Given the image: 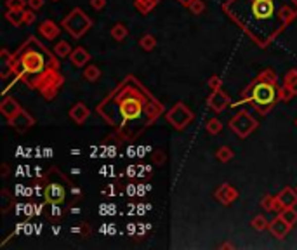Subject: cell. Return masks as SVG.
<instances>
[{
  "label": "cell",
  "mask_w": 297,
  "mask_h": 250,
  "mask_svg": "<svg viewBox=\"0 0 297 250\" xmlns=\"http://www.w3.org/2000/svg\"><path fill=\"white\" fill-rule=\"evenodd\" d=\"M193 118H195L193 111H191L184 102H176V104L165 113V120L176 131H184Z\"/></svg>",
  "instance_id": "52a82bcc"
},
{
  "label": "cell",
  "mask_w": 297,
  "mask_h": 250,
  "mask_svg": "<svg viewBox=\"0 0 297 250\" xmlns=\"http://www.w3.org/2000/svg\"><path fill=\"white\" fill-rule=\"evenodd\" d=\"M28 7L33 11H40L44 7V0H28Z\"/></svg>",
  "instance_id": "74e56055"
},
{
  "label": "cell",
  "mask_w": 297,
  "mask_h": 250,
  "mask_svg": "<svg viewBox=\"0 0 297 250\" xmlns=\"http://www.w3.org/2000/svg\"><path fill=\"white\" fill-rule=\"evenodd\" d=\"M219 249H233V245H231V243H228V242H224V243H221V245H219Z\"/></svg>",
  "instance_id": "b9f144b4"
},
{
  "label": "cell",
  "mask_w": 297,
  "mask_h": 250,
  "mask_svg": "<svg viewBox=\"0 0 297 250\" xmlns=\"http://www.w3.org/2000/svg\"><path fill=\"white\" fill-rule=\"evenodd\" d=\"M7 122H9V125L18 132V134H25L28 129H32L33 125H35V118H33L26 109H21L14 118L7 120Z\"/></svg>",
  "instance_id": "9c48e42d"
},
{
  "label": "cell",
  "mask_w": 297,
  "mask_h": 250,
  "mask_svg": "<svg viewBox=\"0 0 297 250\" xmlns=\"http://www.w3.org/2000/svg\"><path fill=\"white\" fill-rule=\"evenodd\" d=\"M207 85H209L210 91H219L223 87V78L217 77V75H212V77L207 80Z\"/></svg>",
  "instance_id": "1f68e13d"
},
{
  "label": "cell",
  "mask_w": 297,
  "mask_h": 250,
  "mask_svg": "<svg viewBox=\"0 0 297 250\" xmlns=\"http://www.w3.org/2000/svg\"><path fill=\"white\" fill-rule=\"evenodd\" d=\"M82 75H84V78L87 82H96V80H99V78H101V70H99L98 66H94V64H89Z\"/></svg>",
  "instance_id": "83f0119b"
},
{
  "label": "cell",
  "mask_w": 297,
  "mask_h": 250,
  "mask_svg": "<svg viewBox=\"0 0 297 250\" xmlns=\"http://www.w3.org/2000/svg\"><path fill=\"white\" fill-rule=\"evenodd\" d=\"M12 59V54L9 52L7 49H2L0 50V63H9Z\"/></svg>",
  "instance_id": "f35d334b"
},
{
  "label": "cell",
  "mask_w": 297,
  "mask_h": 250,
  "mask_svg": "<svg viewBox=\"0 0 297 250\" xmlns=\"http://www.w3.org/2000/svg\"><path fill=\"white\" fill-rule=\"evenodd\" d=\"M276 197H278V201L282 203L283 208L296 207V205H297V190H294V188H290V186L283 188V190L280 191Z\"/></svg>",
  "instance_id": "2e32d148"
},
{
  "label": "cell",
  "mask_w": 297,
  "mask_h": 250,
  "mask_svg": "<svg viewBox=\"0 0 297 250\" xmlns=\"http://www.w3.org/2000/svg\"><path fill=\"white\" fill-rule=\"evenodd\" d=\"M278 101V77L271 68H266V70L259 71L257 77L244 89L240 102H248L255 111H259L261 115H268Z\"/></svg>",
  "instance_id": "277c9868"
},
{
  "label": "cell",
  "mask_w": 297,
  "mask_h": 250,
  "mask_svg": "<svg viewBox=\"0 0 297 250\" xmlns=\"http://www.w3.org/2000/svg\"><path fill=\"white\" fill-rule=\"evenodd\" d=\"M230 104H231V98L223 91V89L212 91V94H210L209 99H207V106H209L210 109H214L216 113H223Z\"/></svg>",
  "instance_id": "30bf717a"
},
{
  "label": "cell",
  "mask_w": 297,
  "mask_h": 250,
  "mask_svg": "<svg viewBox=\"0 0 297 250\" xmlns=\"http://www.w3.org/2000/svg\"><path fill=\"white\" fill-rule=\"evenodd\" d=\"M139 46H141V49H145L146 52H151L156 47V39L151 33H146V35H143L141 40H139Z\"/></svg>",
  "instance_id": "484cf974"
},
{
  "label": "cell",
  "mask_w": 297,
  "mask_h": 250,
  "mask_svg": "<svg viewBox=\"0 0 297 250\" xmlns=\"http://www.w3.org/2000/svg\"><path fill=\"white\" fill-rule=\"evenodd\" d=\"M70 61L77 68H84V64H87L89 61H91V54H89V50L84 49V47H75L70 54Z\"/></svg>",
  "instance_id": "e0dca14e"
},
{
  "label": "cell",
  "mask_w": 297,
  "mask_h": 250,
  "mask_svg": "<svg viewBox=\"0 0 297 250\" xmlns=\"http://www.w3.org/2000/svg\"><path fill=\"white\" fill-rule=\"evenodd\" d=\"M223 12L261 49L297 18V0H226Z\"/></svg>",
  "instance_id": "7a4b0ae2"
},
{
  "label": "cell",
  "mask_w": 297,
  "mask_h": 250,
  "mask_svg": "<svg viewBox=\"0 0 297 250\" xmlns=\"http://www.w3.org/2000/svg\"><path fill=\"white\" fill-rule=\"evenodd\" d=\"M294 96H296V94H294L290 89H287L285 85H280V101H282V102H289L290 99L294 98Z\"/></svg>",
  "instance_id": "836d02e7"
},
{
  "label": "cell",
  "mask_w": 297,
  "mask_h": 250,
  "mask_svg": "<svg viewBox=\"0 0 297 250\" xmlns=\"http://www.w3.org/2000/svg\"><path fill=\"white\" fill-rule=\"evenodd\" d=\"M188 9H190V11L193 12L195 16H200L203 11H205V4H203L202 0H193V2H191V5Z\"/></svg>",
  "instance_id": "4dcf8cb0"
},
{
  "label": "cell",
  "mask_w": 297,
  "mask_h": 250,
  "mask_svg": "<svg viewBox=\"0 0 297 250\" xmlns=\"http://www.w3.org/2000/svg\"><path fill=\"white\" fill-rule=\"evenodd\" d=\"M9 174V167H7V163H4V165H2V176H7Z\"/></svg>",
  "instance_id": "60d3db41"
},
{
  "label": "cell",
  "mask_w": 297,
  "mask_h": 250,
  "mask_svg": "<svg viewBox=\"0 0 297 250\" xmlns=\"http://www.w3.org/2000/svg\"><path fill=\"white\" fill-rule=\"evenodd\" d=\"M261 207L268 212H278V214L283 210L282 203L278 201V197H273V195H264V197H262Z\"/></svg>",
  "instance_id": "ac0fdd59"
},
{
  "label": "cell",
  "mask_w": 297,
  "mask_h": 250,
  "mask_svg": "<svg viewBox=\"0 0 297 250\" xmlns=\"http://www.w3.org/2000/svg\"><path fill=\"white\" fill-rule=\"evenodd\" d=\"M250 226L255 229V231H264V229L269 228V221H268V219H266L262 214H257V215H255V217L250 221Z\"/></svg>",
  "instance_id": "f1b7e54d"
},
{
  "label": "cell",
  "mask_w": 297,
  "mask_h": 250,
  "mask_svg": "<svg viewBox=\"0 0 297 250\" xmlns=\"http://www.w3.org/2000/svg\"><path fill=\"white\" fill-rule=\"evenodd\" d=\"M120 141L139 139L165 113L163 104L134 77L127 75L96 106Z\"/></svg>",
  "instance_id": "6da1fadb"
},
{
  "label": "cell",
  "mask_w": 297,
  "mask_h": 250,
  "mask_svg": "<svg viewBox=\"0 0 297 250\" xmlns=\"http://www.w3.org/2000/svg\"><path fill=\"white\" fill-rule=\"evenodd\" d=\"M165 160H167V155L163 151H155V153H153V163H155V165H163V163H165Z\"/></svg>",
  "instance_id": "e575fe53"
},
{
  "label": "cell",
  "mask_w": 297,
  "mask_h": 250,
  "mask_svg": "<svg viewBox=\"0 0 297 250\" xmlns=\"http://www.w3.org/2000/svg\"><path fill=\"white\" fill-rule=\"evenodd\" d=\"M26 5H28V0H7L5 2L7 9H26Z\"/></svg>",
  "instance_id": "d6a6232c"
},
{
  "label": "cell",
  "mask_w": 297,
  "mask_h": 250,
  "mask_svg": "<svg viewBox=\"0 0 297 250\" xmlns=\"http://www.w3.org/2000/svg\"><path fill=\"white\" fill-rule=\"evenodd\" d=\"M54 2H57V0H54Z\"/></svg>",
  "instance_id": "ee69618b"
},
{
  "label": "cell",
  "mask_w": 297,
  "mask_h": 250,
  "mask_svg": "<svg viewBox=\"0 0 297 250\" xmlns=\"http://www.w3.org/2000/svg\"><path fill=\"white\" fill-rule=\"evenodd\" d=\"M296 190H297V188H296Z\"/></svg>",
  "instance_id": "f6af8a7d"
},
{
  "label": "cell",
  "mask_w": 297,
  "mask_h": 250,
  "mask_svg": "<svg viewBox=\"0 0 297 250\" xmlns=\"http://www.w3.org/2000/svg\"><path fill=\"white\" fill-rule=\"evenodd\" d=\"M160 0H134V7L138 9L141 14H148V12H151L153 9L158 5Z\"/></svg>",
  "instance_id": "ffe728a7"
},
{
  "label": "cell",
  "mask_w": 297,
  "mask_h": 250,
  "mask_svg": "<svg viewBox=\"0 0 297 250\" xmlns=\"http://www.w3.org/2000/svg\"><path fill=\"white\" fill-rule=\"evenodd\" d=\"M5 19H7L12 26L25 25V9H7V11H5Z\"/></svg>",
  "instance_id": "d6986e66"
},
{
  "label": "cell",
  "mask_w": 297,
  "mask_h": 250,
  "mask_svg": "<svg viewBox=\"0 0 297 250\" xmlns=\"http://www.w3.org/2000/svg\"><path fill=\"white\" fill-rule=\"evenodd\" d=\"M46 190H44V198H46L47 203L50 205H61L64 200H66L68 195V181L56 167L49 170V174H46Z\"/></svg>",
  "instance_id": "5b68a950"
},
{
  "label": "cell",
  "mask_w": 297,
  "mask_h": 250,
  "mask_svg": "<svg viewBox=\"0 0 297 250\" xmlns=\"http://www.w3.org/2000/svg\"><path fill=\"white\" fill-rule=\"evenodd\" d=\"M39 33L46 40H56L57 37H59V33H61V28H59V25H57L56 21H52V19H46V21L40 23Z\"/></svg>",
  "instance_id": "9a60e30c"
},
{
  "label": "cell",
  "mask_w": 297,
  "mask_h": 250,
  "mask_svg": "<svg viewBox=\"0 0 297 250\" xmlns=\"http://www.w3.org/2000/svg\"><path fill=\"white\" fill-rule=\"evenodd\" d=\"M296 125H297V120H296Z\"/></svg>",
  "instance_id": "7bdbcfd3"
},
{
  "label": "cell",
  "mask_w": 297,
  "mask_h": 250,
  "mask_svg": "<svg viewBox=\"0 0 297 250\" xmlns=\"http://www.w3.org/2000/svg\"><path fill=\"white\" fill-rule=\"evenodd\" d=\"M269 231H271V235L275 236V238L278 240H283L287 235H289V231L292 229V226L289 224V222L285 221V219L282 217V215H276L273 221H269Z\"/></svg>",
  "instance_id": "7c38bea8"
},
{
  "label": "cell",
  "mask_w": 297,
  "mask_h": 250,
  "mask_svg": "<svg viewBox=\"0 0 297 250\" xmlns=\"http://www.w3.org/2000/svg\"><path fill=\"white\" fill-rule=\"evenodd\" d=\"M205 131L209 132L210 136H217L221 131H223V123H221V120H217V118H209L205 122Z\"/></svg>",
  "instance_id": "4316f807"
},
{
  "label": "cell",
  "mask_w": 297,
  "mask_h": 250,
  "mask_svg": "<svg viewBox=\"0 0 297 250\" xmlns=\"http://www.w3.org/2000/svg\"><path fill=\"white\" fill-rule=\"evenodd\" d=\"M35 19H37V14H35V11L33 9H25V25H33L35 23Z\"/></svg>",
  "instance_id": "d590c367"
},
{
  "label": "cell",
  "mask_w": 297,
  "mask_h": 250,
  "mask_svg": "<svg viewBox=\"0 0 297 250\" xmlns=\"http://www.w3.org/2000/svg\"><path fill=\"white\" fill-rule=\"evenodd\" d=\"M110 33H111V39H115L117 42H122V40L127 39L129 30H127V26H125V25H122V23H117V25L111 28Z\"/></svg>",
  "instance_id": "603a6c76"
},
{
  "label": "cell",
  "mask_w": 297,
  "mask_h": 250,
  "mask_svg": "<svg viewBox=\"0 0 297 250\" xmlns=\"http://www.w3.org/2000/svg\"><path fill=\"white\" fill-rule=\"evenodd\" d=\"M238 197H240L238 190L231 186V184H228V183L221 184V186L214 191V198H216L221 205H231L233 201L238 200Z\"/></svg>",
  "instance_id": "8fae6325"
},
{
  "label": "cell",
  "mask_w": 297,
  "mask_h": 250,
  "mask_svg": "<svg viewBox=\"0 0 297 250\" xmlns=\"http://www.w3.org/2000/svg\"><path fill=\"white\" fill-rule=\"evenodd\" d=\"M9 64L16 80L39 92L46 101H52L64 84L56 52H50L37 37H28L12 54Z\"/></svg>",
  "instance_id": "3957f363"
},
{
  "label": "cell",
  "mask_w": 297,
  "mask_h": 250,
  "mask_svg": "<svg viewBox=\"0 0 297 250\" xmlns=\"http://www.w3.org/2000/svg\"><path fill=\"white\" fill-rule=\"evenodd\" d=\"M68 115H70V118L73 120L75 123L82 125V123L87 122V118L91 116V109H89V106L84 104V102H77V104L71 106V109L68 111Z\"/></svg>",
  "instance_id": "5bb4252c"
},
{
  "label": "cell",
  "mask_w": 297,
  "mask_h": 250,
  "mask_svg": "<svg viewBox=\"0 0 297 250\" xmlns=\"http://www.w3.org/2000/svg\"><path fill=\"white\" fill-rule=\"evenodd\" d=\"M91 7L94 11H103L106 7V0H91Z\"/></svg>",
  "instance_id": "8d00e7d4"
},
{
  "label": "cell",
  "mask_w": 297,
  "mask_h": 250,
  "mask_svg": "<svg viewBox=\"0 0 297 250\" xmlns=\"http://www.w3.org/2000/svg\"><path fill=\"white\" fill-rule=\"evenodd\" d=\"M61 28L70 33L73 39H82L92 28V19L80 7H75L73 11H70V14L63 18Z\"/></svg>",
  "instance_id": "8992f818"
},
{
  "label": "cell",
  "mask_w": 297,
  "mask_h": 250,
  "mask_svg": "<svg viewBox=\"0 0 297 250\" xmlns=\"http://www.w3.org/2000/svg\"><path fill=\"white\" fill-rule=\"evenodd\" d=\"M21 109H23L21 104H19L14 98H11V96H5V98L2 99V102H0V113H2L7 120L14 118Z\"/></svg>",
  "instance_id": "4fadbf2b"
},
{
  "label": "cell",
  "mask_w": 297,
  "mask_h": 250,
  "mask_svg": "<svg viewBox=\"0 0 297 250\" xmlns=\"http://www.w3.org/2000/svg\"><path fill=\"white\" fill-rule=\"evenodd\" d=\"M280 215H282L283 219H285L287 222H289L290 226H296L297 224V210H296V207H287V208H283L282 212H280Z\"/></svg>",
  "instance_id": "f546056e"
},
{
  "label": "cell",
  "mask_w": 297,
  "mask_h": 250,
  "mask_svg": "<svg viewBox=\"0 0 297 250\" xmlns=\"http://www.w3.org/2000/svg\"><path fill=\"white\" fill-rule=\"evenodd\" d=\"M2 197H0V208H2V212L4 214H7L9 210H11L12 207H14V198L11 197V191L9 190H2Z\"/></svg>",
  "instance_id": "7402d4cb"
},
{
  "label": "cell",
  "mask_w": 297,
  "mask_h": 250,
  "mask_svg": "<svg viewBox=\"0 0 297 250\" xmlns=\"http://www.w3.org/2000/svg\"><path fill=\"white\" fill-rule=\"evenodd\" d=\"M177 2H179L181 5H184V7H190L191 2H193V0H177Z\"/></svg>",
  "instance_id": "ab89813d"
},
{
  "label": "cell",
  "mask_w": 297,
  "mask_h": 250,
  "mask_svg": "<svg viewBox=\"0 0 297 250\" xmlns=\"http://www.w3.org/2000/svg\"><path fill=\"white\" fill-rule=\"evenodd\" d=\"M283 85H285L287 89H290V91L297 96V70L296 68H292V70H289L285 73V77H283Z\"/></svg>",
  "instance_id": "44dd1931"
},
{
  "label": "cell",
  "mask_w": 297,
  "mask_h": 250,
  "mask_svg": "<svg viewBox=\"0 0 297 250\" xmlns=\"http://www.w3.org/2000/svg\"><path fill=\"white\" fill-rule=\"evenodd\" d=\"M233 156H235V153H233V150H231L230 146H221V148L216 151V158L219 160L221 163L231 162V160H233Z\"/></svg>",
  "instance_id": "d4e9b609"
},
{
  "label": "cell",
  "mask_w": 297,
  "mask_h": 250,
  "mask_svg": "<svg viewBox=\"0 0 297 250\" xmlns=\"http://www.w3.org/2000/svg\"><path fill=\"white\" fill-rule=\"evenodd\" d=\"M71 46H70V42H66V40H59V42L56 44V47H54V52H56V56L57 57H70V54H71Z\"/></svg>",
  "instance_id": "cb8c5ba5"
},
{
  "label": "cell",
  "mask_w": 297,
  "mask_h": 250,
  "mask_svg": "<svg viewBox=\"0 0 297 250\" xmlns=\"http://www.w3.org/2000/svg\"><path fill=\"white\" fill-rule=\"evenodd\" d=\"M228 125H230L233 134H237L240 139H245L257 129V120L252 115H248V113L242 111V113H237V115L230 120Z\"/></svg>",
  "instance_id": "ba28073f"
}]
</instances>
